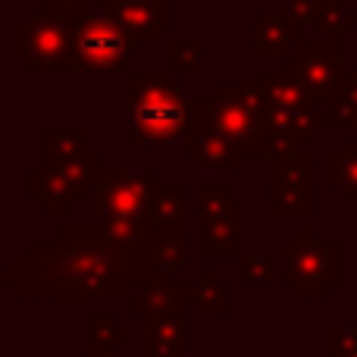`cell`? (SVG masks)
I'll return each instance as SVG.
<instances>
[{
  "label": "cell",
  "instance_id": "1",
  "mask_svg": "<svg viewBox=\"0 0 357 357\" xmlns=\"http://www.w3.org/2000/svg\"><path fill=\"white\" fill-rule=\"evenodd\" d=\"M6 282L16 298H129L132 276L116 264L104 229H60L54 245H31Z\"/></svg>",
  "mask_w": 357,
  "mask_h": 357
},
{
  "label": "cell",
  "instance_id": "2",
  "mask_svg": "<svg viewBox=\"0 0 357 357\" xmlns=\"http://www.w3.org/2000/svg\"><path fill=\"white\" fill-rule=\"evenodd\" d=\"M129 142L132 144H160L185 138L188 132V100L182 85L163 69L129 73Z\"/></svg>",
  "mask_w": 357,
  "mask_h": 357
},
{
  "label": "cell",
  "instance_id": "3",
  "mask_svg": "<svg viewBox=\"0 0 357 357\" xmlns=\"http://www.w3.org/2000/svg\"><path fill=\"white\" fill-rule=\"evenodd\" d=\"M266 98L254 85L213 88V126L241 157H276V142L264 126Z\"/></svg>",
  "mask_w": 357,
  "mask_h": 357
},
{
  "label": "cell",
  "instance_id": "4",
  "mask_svg": "<svg viewBox=\"0 0 357 357\" xmlns=\"http://www.w3.org/2000/svg\"><path fill=\"white\" fill-rule=\"evenodd\" d=\"M285 282L295 285L304 301L329 298V289L342 282V245L320 241L314 229H301L285 245Z\"/></svg>",
  "mask_w": 357,
  "mask_h": 357
},
{
  "label": "cell",
  "instance_id": "5",
  "mask_svg": "<svg viewBox=\"0 0 357 357\" xmlns=\"http://www.w3.org/2000/svg\"><path fill=\"white\" fill-rule=\"evenodd\" d=\"M13 54L25 60L31 73L79 69L73 56V29H69V22L47 16V13L31 16L25 25L13 29Z\"/></svg>",
  "mask_w": 357,
  "mask_h": 357
},
{
  "label": "cell",
  "instance_id": "6",
  "mask_svg": "<svg viewBox=\"0 0 357 357\" xmlns=\"http://www.w3.org/2000/svg\"><path fill=\"white\" fill-rule=\"evenodd\" d=\"M73 29V56L79 69L91 73H129V38L104 13L69 22Z\"/></svg>",
  "mask_w": 357,
  "mask_h": 357
},
{
  "label": "cell",
  "instance_id": "7",
  "mask_svg": "<svg viewBox=\"0 0 357 357\" xmlns=\"http://www.w3.org/2000/svg\"><path fill=\"white\" fill-rule=\"evenodd\" d=\"M201 254L204 257H238L241 254V210L245 204L229 195L226 185H204L201 195Z\"/></svg>",
  "mask_w": 357,
  "mask_h": 357
},
{
  "label": "cell",
  "instance_id": "8",
  "mask_svg": "<svg viewBox=\"0 0 357 357\" xmlns=\"http://www.w3.org/2000/svg\"><path fill=\"white\" fill-rule=\"evenodd\" d=\"M285 69L295 73L320 104H329L342 75H345L342 35H326V41H301L295 54L285 56Z\"/></svg>",
  "mask_w": 357,
  "mask_h": 357
},
{
  "label": "cell",
  "instance_id": "9",
  "mask_svg": "<svg viewBox=\"0 0 357 357\" xmlns=\"http://www.w3.org/2000/svg\"><path fill=\"white\" fill-rule=\"evenodd\" d=\"M185 154L195 157L201 167L220 173H241L245 157L216 132L213 126V98L188 100V132H185Z\"/></svg>",
  "mask_w": 357,
  "mask_h": 357
},
{
  "label": "cell",
  "instance_id": "10",
  "mask_svg": "<svg viewBox=\"0 0 357 357\" xmlns=\"http://www.w3.org/2000/svg\"><path fill=\"white\" fill-rule=\"evenodd\" d=\"M270 210L273 213H314V157H270Z\"/></svg>",
  "mask_w": 357,
  "mask_h": 357
},
{
  "label": "cell",
  "instance_id": "11",
  "mask_svg": "<svg viewBox=\"0 0 357 357\" xmlns=\"http://www.w3.org/2000/svg\"><path fill=\"white\" fill-rule=\"evenodd\" d=\"M100 213L110 216H148L157 195V173H119V169H100Z\"/></svg>",
  "mask_w": 357,
  "mask_h": 357
},
{
  "label": "cell",
  "instance_id": "12",
  "mask_svg": "<svg viewBox=\"0 0 357 357\" xmlns=\"http://www.w3.org/2000/svg\"><path fill=\"white\" fill-rule=\"evenodd\" d=\"M98 13L110 16L132 44H154L173 25V0H100Z\"/></svg>",
  "mask_w": 357,
  "mask_h": 357
},
{
  "label": "cell",
  "instance_id": "13",
  "mask_svg": "<svg viewBox=\"0 0 357 357\" xmlns=\"http://www.w3.org/2000/svg\"><path fill=\"white\" fill-rule=\"evenodd\" d=\"M100 229L110 245L116 264L135 279H142L151 270L148 245H151V222L148 216H110L100 213Z\"/></svg>",
  "mask_w": 357,
  "mask_h": 357
},
{
  "label": "cell",
  "instance_id": "14",
  "mask_svg": "<svg viewBox=\"0 0 357 357\" xmlns=\"http://www.w3.org/2000/svg\"><path fill=\"white\" fill-rule=\"evenodd\" d=\"M254 82H257V88L264 91L266 104L276 107V110L304 113V116H314V119H317V113H320V100L314 98V91H310L295 73H289V69H282V73L260 69Z\"/></svg>",
  "mask_w": 357,
  "mask_h": 357
},
{
  "label": "cell",
  "instance_id": "15",
  "mask_svg": "<svg viewBox=\"0 0 357 357\" xmlns=\"http://www.w3.org/2000/svg\"><path fill=\"white\" fill-rule=\"evenodd\" d=\"M301 44V29L289 22L285 16L260 10L254 16V56L260 60H285L289 47Z\"/></svg>",
  "mask_w": 357,
  "mask_h": 357
},
{
  "label": "cell",
  "instance_id": "16",
  "mask_svg": "<svg viewBox=\"0 0 357 357\" xmlns=\"http://www.w3.org/2000/svg\"><path fill=\"white\" fill-rule=\"evenodd\" d=\"M88 195L85 185L54 173V169H35L29 176V197L44 207V213H66L75 201Z\"/></svg>",
  "mask_w": 357,
  "mask_h": 357
},
{
  "label": "cell",
  "instance_id": "17",
  "mask_svg": "<svg viewBox=\"0 0 357 357\" xmlns=\"http://www.w3.org/2000/svg\"><path fill=\"white\" fill-rule=\"evenodd\" d=\"M144 354L185 357V307L144 314Z\"/></svg>",
  "mask_w": 357,
  "mask_h": 357
},
{
  "label": "cell",
  "instance_id": "18",
  "mask_svg": "<svg viewBox=\"0 0 357 357\" xmlns=\"http://www.w3.org/2000/svg\"><path fill=\"white\" fill-rule=\"evenodd\" d=\"M317 126L320 129H357V69L354 73L345 69L333 100L323 104V110L317 113Z\"/></svg>",
  "mask_w": 357,
  "mask_h": 357
},
{
  "label": "cell",
  "instance_id": "19",
  "mask_svg": "<svg viewBox=\"0 0 357 357\" xmlns=\"http://www.w3.org/2000/svg\"><path fill=\"white\" fill-rule=\"evenodd\" d=\"M185 248H188V238L178 229H151V245H148L151 270L173 276L185 260Z\"/></svg>",
  "mask_w": 357,
  "mask_h": 357
},
{
  "label": "cell",
  "instance_id": "20",
  "mask_svg": "<svg viewBox=\"0 0 357 357\" xmlns=\"http://www.w3.org/2000/svg\"><path fill=\"white\" fill-rule=\"evenodd\" d=\"M185 185H160L151 204V229H178L185 232Z\"/></svg>",
  "mask_w": 357,
  "mask_h": 357
},
{
  "label": "cell",
  "instance_id": "21",
  "mask_svg": "<svg viewBox=\"0 0 357 357\" xmlns=\"http://www.w3.org/2000/svg\"><path fill=\"white\" fill-rule=\"evenodd\" d=\"M85 138L88 132L82 126L79 129H44V167L85 157Z\"/></svg>",
  "mask_w": 357,
  "mask_h": 357
},
{
  "label": "cell",
  "instance_id": "22",
  "mask_svg": "<svg viewBox=\"0 0 357 357\" xmlns=\"http://www.w3.org/2000/svg\"><path fill=\"white\" fill-rule=\"evenodd\" d=\"M329 185H335L348 201H357V135L329 157Z\"/></svg>",
  "mask_w": 357,
  "mask_h": 357
},
{
  "label": "cell",
  "instance_id": "23",
  "mask_svg": "<svg viewBox=\"0 0 357 357\" xmlns=\"http://www.w3.org/2000/svg\"><path fill=\"white\" fill-rule=\"evenodd\" d=\"M191 301H197L201 307L213 310V314H229V298L213 270L197 273V285H191Z\"/></svg>",
  "mask_w": 357,
  "mask_h": 357
},
{
  "label": "cell",
  "instance_id": "24",
  "mask_svg": "<svg viewBox=\"0 0 357 357\" xmlns=\"http://www.w3.org/2000/svg\"><path fill=\"white\" fill-rule=\"evenodd\" d=\"M88 335L91 339L88 342H98V345H126L129 342V329H123L116 320H113V314H91L88 317Z\"/></svg>",
  "mask_w": 357,
  "mask_h": 357
},
{
  "label": "cell",
  "instance_id": "25",
  "mask_svg": "<svg viewBox=\"0 0 357 357\" xmlns=\"http://www.w3.org/2000/svg\"><path fill=\"white\" fill-rule=\"evenodd\" d=\"M317 29H323L326 35H345V31L357 29V16L348 10V3H329Z\"/></svg>",
  "mask_w": 357,
  "mask_h": 357
},
{
  "label": "cell",
  "instance_id": "26",
  "mask_svg": "<svg viewBox=\"0 0 357 357\" xmlns=\"http://www.w3.org/2000/svg\"><path fill=\"white\" fill-rule=\"evenodd\" d=\"M197 66H201V44L195 41L169 44V69L173 73H195Z\"/></svg>",
  "mask_w": 357,
  "mask_h": 357
},
{
  "label": "cell",
  "instance_id": "27",
  "mask_svg": "<svg viewBox=\"0 0 357 357\" xmlns=\"http://www.w3.org/2000/svg\"><path fill=\"white\" fill-rule=\"evenodd\" d=\"M44 13L54 19H63V22H73V19H82L88 10V0H41Z\"/></svg>",
  "mask_w": 357,
  "mask_h": 357
},
{
  "label": "cell",
  "instance_id": "28",
  "mask_svg": "<svg viewBox=\"0 0 357 357\" xmlns=\"http://www.w3.org/2000/svg\"><path fill=\"white\" fill-rule=\"evenodd\" d=\"M245 264V270H241V279H245V285H266L270 282V260L266 257H245L241 260Z\"/></svg>",
  "mask_w": 357,
  "mask_h": 357
},
{
  "label": "cell",
  "instance_id": "29",
  "mask_svg": "<svg viewBox=\"0 0 357 357\" xmlns=\"http://www.w3.org/2000/svg\"><path fill=\"white\" fill-rule=\"evenodd\" d=\"M85 357H126V354H119L113 345H98V342H88Z\"/></svg>",
  "mask_w": 357,
  "mask_h": 357
},
{
  "label": "cell",
  "instance_id": "30",
  "mask_svg": "<svg viewBox=\"0 0 357 357\" xmlns=\"http://www.w3.org/2000/svg\"><path fill=\"white\" fill-rule=\"evenodd\" d=\"M320 3H348V0H320Z\"/></svg>",
  "mask_w": 357,
  "mask_h": 357
},
{
  "label": "cell",
  "instance_id": "31",
  "mask_svg": "<svg viewBox=\"0 0 357 357\" xmlns=\"http://www.w3.org/2000/svg\"><path fill=\"white\" fill-rule=\"evenodd\" d=\"M144 357H176V354H144Z\"/></svg>",
  "mask_w": 357,
  "mask_h": 357
},
{
  "label": "cell",
  "instance_id": "32",
  "mask_svg": "<svg viewBox=\"0 0 357 357\" xmlns=\"http://www.w3.org/2000/svg\"><path fill=\"white\" fill-rule=\"evenodd\" d=\"M354 333H357V317H354Z\"/></svg>",
  "mask_w": 357,
  "mask_h": 357
}]
</instances>
